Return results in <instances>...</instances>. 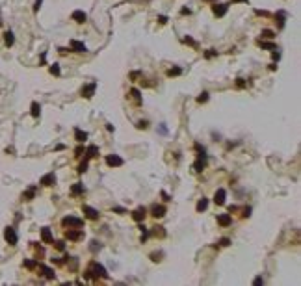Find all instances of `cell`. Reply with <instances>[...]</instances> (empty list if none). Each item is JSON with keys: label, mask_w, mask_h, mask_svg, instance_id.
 I'll use <instances>...</instances> for the list:
<instances>
[{"label": "cell", "mask_w": 301, "mask_h": 286, "mask_svg": "<svg viewBox=\"0 0 301 286\" xmlns=\"http://www.w3.org/2000/svg\"><path fill=\"white\" fill-rule=\"evenodd\" d=\"M91 277H100V279H108V273L106 269L100 266L99 262H91L89 269L86 271V279H91Z\"/></svg>", "instance_id": "1"}, {"label": "cell", "mask_w": 301, "mask_h": 286, "mask_svg": "<svg viewBox=\"0 0 301 286\" xmlns=\"http://www.w3.org/2000/svg\"><path fill=\"white\" fill-rule=\"evenodd\" d=\"M62 225L63 227H74V229H80L84 225V221L80 217H74V216H67L62 219Z\"/></svg>", "instance_id": "2"}, {"label": "cell", "mask_w": 301, "mask_h": 286, "mask_svg": "<svg viewBox=\"0 0 301 286\" xmlns=\"http://www.w3.org/2000/svg\"><path fill=\"white\" fill-rule=\"evenodd\" d=\"M4 238H6V242L9 245H15L17 243V232H15V229H11V227L4 229Z\"/></svg>", "instance_id": "3"}, {"label": "cell", "mask_w": 301, "mask_h": 286, "mask_svg": "<svg viewBox=\"0 0 301 286\" xmlns=\"http://www.w3.org/2000/svg\"><path fill=\"white\" fill-rule=\"evenodd\" d=\"M145 216H147V208H145V206H138L136 210L132 212V217H134V221H138V223L143 221Z\"/></svg>", "instance_id": "4"}, {"label": "cell", "mask_w": 301, "mask_h": 286, "mask_svg": "<svg viewBox=\"0 0 301 286\" xmlns=\"http://www.w3.org/2000/svg\"><path fill=\"white\" fill-rule=\"evenodd\" d=\"M106 163L112 167H119V165H123V158L117 156V154H108L106 156Z\"/></svg>", "instance_id": "5"}, {"label": "cell", "mask_w": 301, "mask_h": 286, "mask_svg": "<svg viewBox=\"0 0 301 286\" xmlns=\"http://www.w3.org/2000/svg\"><path fill=\"white\" fill-rule=\"evenodd\" d=\"M41 184L43 186H54L56 184V175L54 173H47L45 177H41Z\"/></svg>", "instance_id": "6"}, {"label": "cell", "mask_w": 301, "mask_h": 286, "mask_svg": "<svg viewBox=\"0 0 301 286\" xmlns=\"http://www.w3.org/2000/svg\"><path fill=\"white\" fill-rule=\"evenodd\" d=\"M71 48H73L74 52H86V50H88V47H86L82 41H76V39L71 41Z\"/></svg>", "instance_id": "7"}, {"label": "cell", "mask_w": 301, "mask_h": 286, "mask_svg": "<svg viewBox=\"0 0 301 286\" xmlns=\"http://www.w3.org/2000/svg\"><path fill=\"white\" fill-rule=\"evenodd\" d=\"M41 240L45 243H52L54 240H52V232H50V229L48 227H43L41 229Z\"/></svg>", "instance_id": "8"}, {"label": "cell", "mask_w": 301, "mask_h": 286, "mask_svg": "<svg viewBox=\"0 0 301 286\" xmlns=\"http://www.w3.org/2000/svg\"><path fill=\"white\" fill-rule=\"evenodd\" d=\"M82 210H84L88 219H99V210H95V208H91V206H84Z\"/></svg>", "instance_id": "9"}, {"label": "cell", "mask_w": 301, "mask_h": 286, "mask_svg": "<svg viewBox=\"0 0 301 286\" xmlns=\"http://www.w3.org/2000/svg\"><path fill=\"white\" fill-rule=\"evenodd\" d=\"M214 203L219 204V206H221V204H225V190H223V188H219V190L216 191V195H214Z\"/></svg>", "instance_id": "10"}, {"label": "cell", "mask_w": 301, "mask_h": 286, "mask_svg": "<svg viewBox=\"0 0 301 286\" xmlns=\"http://www.w3.org/2000/svg\"><path fill=\"white\" fill-rule=\"evenodd\" d=\"M95 89H97V84H89V86H86V88L82 89V97H86V99H91V97L95 95Z\"/></svg>", "instance_id": "11"}, {"label": "cell", "mask_w": 301, "mask_h": 286, "mask_svg": "<svg viewBox=\"0 0 301 286\" xmlns=\"http://www.w3.org/2000/svg\"><path fill=\"white\" fill-rule=\"evenodd\" d=\"M151 212H152V216H154V217H164L166 216V206H162V204L158 206V204H154V206L151 208Z\"/></svg>", "instance_id": "12"}, {"label": "cell", "mask_w": 301, "mask_h": 286, "mask_svg": "<svg viewBox=\"0 0 301 286\" xmlns=\"http://www.w3.org/2000/svg\"><path fill=\"white\" fill-rule=\"evenodd\" d=\"M86 19H88V15H86L84 11H80V9H76V11H73V20H76V22H86Z\"/></svg>", "instance_id": "13"}, {"label": "cell", "mask_w": 301, "mask_h": 286, "mask_svg": "<svg viewBox=\"0 0 301 286\" xmlns=\"http://www.w3.org/2000/svg\"><path fill=\"white\" fill-rule=\"evenodd\" d=\"M231 221H232V219H231V216H229V214H221V216H218V223L221 225V227H229V225H231Z\"/></svg>", "instance_id": "14"}, {"label": "cell", "mask_w": 301, "mask_h": 286, "mask_svg": "<svg viewBox=\"0 0 301 286\" xmlns=\"http://www.w3.org/2000/svg\"><path fill=\"white\" fill-rule=\"evenodd\" d=\"M227 4H219V6H218V4H216V6H214L212 9H214V13H216L218 15V17H223V15H225L227 13Z\"/></svg>", "instance_id": "15"}, {"label": "cell", "mask_w": 301, "mask_h": 286, "mask_svg": "<svg viewBox=\"0 0 301 286\" xmlns=\"http://www.w3.org/2000/svg\"><path fill=\"white\" fill-rule=\"evenodd\" d=\"M39 269H41V271H43V275H45V277H47V279H54L56 277V273H54V269L52 268H48V266H39Z\"/></svg>", "instance_id": "16"}, {"label": "cell", "mask_w": 301, "mask_h": 286, "mask_svg": "<svg viewBox=\"0 0 301 286\" xmlns=\"http://www.w3.org/2000/svg\"><path fill=\"white\" fill-rule=\"evenodd\" d=\"M82 236H84L82 231H67L65 232V238H69V240H80Z\"/></svg>", "instance_id": "17"}, {"label": "cell", "mask_w": 301, "mask_h": 286, "mask_svg": "<svg viewBox=\"0 0 301 286\" xmlns=\"http://www.w3.org/2000/svg\"><path fill=\"white\" fill-rule=\"evenodd\" d=\"M74 137H76V141H86L88 139V132H82L80 128H74Z\"/></svg>", "instance_id": "18"}, {"label": "cell", "mask_w": 301, "mask_h": 286, "mask_svg": "<svg viewBox=\"0 0 301 286\" xmlns=\"http://www.w3.org/2000/svg\"><path fill=\"white\" fill-rule=\"evenodd\" d=\"M205 165H206V162H205V158L201 156V160H197L195 163H193V169H195L197 173H201L203 169H205Z\"/></svg>", "instance_id": "19"}, {"label": "cell", "mask_w": 301, "mask_h": 286, "mask_svg": "<svg viewBox=\"0 0 301 286\" xmlns=\"http://www.w3.org/2000/svg\"><path fill=\"white\" fill-rule=\"evenodd\" d=\"M206 208H208V199H205V197H203V199H201V201H199V203H197V206H195V210H197V212H203V210H206Z\"/></svg>", "instance_id": "20"}, {"label": "cell", "mask_w": 301, "mask_h": 286, "mask_svg": "<svg viewBox=\"0 0 301 286\" xmlns=\"http://www.w3.org/2000/svg\"><path fill=\"white\" fill-rule=\"evenodd\" d=\"M71 193H73V195H80V193H84V184H73Z\"/></svg>", "instance_id": "21"}, {"label": "cell", "mask_w": 301, "mask_h": 286, "mask_svg": "<svg viewBox=\"0 0 301 286\" xmlns=\"http://www.w3.org/2000/svg\"><path fill=\"white\" fill-rule=\"evenodd\" d=\"M97 152H99V147H97V145H89L88 151H86V156H88V158H93V156H97Z\"/></svg>", "instance_id": "22"}, {"label": "cell", "mask_w": 301, "mask_h": 286, "mask_svg": "<svg viewBox=\"0 0 301 286\" xmlns=\"http://www.w3.org/2000/svg\"><path fill=\"white\" fill-rule=\"evenodd\" d=\"M34 195H35V188L32 186V188H28V190L24 191V195H22V199H24V201H30V199H34Z\"/></svg>", "instance_id": "23"}, {"label": "cell", "mask_w": 301, "mask_h": 286, "mask_svg": "<svg viewBox=\"0 0 301 286\" xmlns=\"http://www.w3.org/2000/svg\"><path fill=\"white\" fill-rule=\"evenodd\" d=\"M284 17H286V13H284V11H279L277 15H275V19H277V22H279V28L284 26Z\"/></svg>", "instance_id": "24"}, {"label": "cell", "mask_w": 301, "mask_h": 286, "mask_svg": "<svg viewBox=\"0 0 301 286\" xmlns=\"http://www.w3.org/2000/svg\"><path fill=\"white\" fill-rule=\"evenodd\" d=\"M130 95L134 97V100L138 102V104H141V93H140V89H136V88L130 89Z\"/></svg>", "instance_id": "25"}, {"label": "cell", "mask_w": 301, "mask_h": 286, "mask_svg": "<svg viewBox=\"0 0 301 286\" xmlns=\"http://www.w3.org/2000/svg\"><path fill=\"white\" fill-rule=\"evenodd\" d=\"M4 39H6V45H8V47H11V45H13V41H15V37H13V32H6V34H4Z\"/></svg>", "instance_id": "26"}, {"label": "cell", "mask_w": 301, "mask_h": 286, "mask_svg": "<svg viewBox=\"0 0 301 286\" xmlns=\"http://www.w3.org/2000/svg\"><path fill=\"white\" fill-rule=\"evenodd\" d=\"M39 114H41V106H39L37 102H32V115L39 117Z\"/></svg>", "instance_id": "27"}, {"label": "cell", "mask_w": 301, "mask_h": 286, "mask_svg": "<svg viewBox=\"0 0 301 286\" xmlns=\"http://www.w3.org/2000/svg\"><path fill=\"white\" fill-rule=\"evenodd\" d=\"M260 35H262L264 39H273L275 37V34L272 32V30H262V34H260Z\"/></svg>", "instance_id": "28"}, {"label": "cell", "mask_w": 301, "mask_h": 286, "mask_svg": "<svg viewBox=\"0 0 301 286\" xmlns=\"http://www.w3.org/2000/svg\"><path fill=\"white\" fill-rule=\"evenodd\" d=\"M206 100H208V93H206V91H203V93L197 97V102H199V104H203V102H206Z\"/></svg>", "instance_id": "29"}, {"label": "cell", "mask_w": 301, "mask_h": 286, "mask_svg": "<svg viewBox=\"0 0 301 286\" xmlns=\"http://www.w3.org/2000/svg\"><path fill=\"white\" fill-rule=\"evenodd\" d=\"M180 73H182V71L178 69V67H173V69L167 71V76H177V74H180Z\"/></svg>", "instance_id": "30"}, {"label": "cell", "mask_w": 301, "mask_h": 286, "mask_svg": "<svg viewBox=\"0 0 301 286\" xmlns=\"http://www.w3.org/2000/svg\"><path fill=\"white\" fill-rule=\"evenodd\" d=\"M50 73H52V74H56V76H58V74H60V65H58V63H54V65H50Z\"/></svg>", "instance_id": "31"}, {"label": "cell", "mask_w": 301, "mask_h": 286, "mask_svg": "<svg viewBox=\"0 0 301 286\" xmlns=\"http://www.w3.org/2000/svg\"><path fill=\"white\" fill-rule=\"evenodd\" d=\"M54 245H56V249H58V251H63V249H65V242H62V240L54 242Z\"/></svg>", "instance_id": "32"}, {"label": "cell", "mask_w": 301, "mask_h": 286, "mask_svg": "<svg viewBox=\"0 0 301 286\" xmlns=\"http://www.w3.org/2000/svg\"><path fill=\"white\" fill-rule=\"evenodd\" d=\"M24 266H26L28 269H34V268H35V266H37V264H35L34 260H24Z\"/></svg>", "instance_id": "33"}, {"label": "cell", "mask_w": 301, "mask_h": 286, "mask_svg": "<svg viewBox=\"0 0 301 286\" xmlns=\"http://www.w3.org/2000/svg\"><path fill=\"white\" fill-rule=\"evenodd\" d=\"M229 243H231V240H229V238H221V240H219V242H218L216 245H223V247H227Z\"/></svg>", "instance_id": "34"}, {"label": "cell", "mask_w": 301, "mask_h": 286, "mask_svg": "<svg viewBox=\"0 0 301 286\" xmlns=\"http://www.w3.org/2000/svg\"><path fill=\"white\" fill-rule=\"evenodd\" d=\"M86 169H88V160H84V162L78 165V171H80V173H84Z\"/></svg>", "instance_id": "35"}, {"label": "cell", "mask_w": 301, "mask_h": 286, "mask_svg": "<svg viewBox=\"0 0 301 286\" xmlns=\"http://www.w3.org/2000/svg\"><path fill=\"white\" fill-rule=\"evenodd\" d=\"M260 47H262V48H269V50H275V45L273 43H260Z\"/></svg>", "instance_id": "36"}, {"label": "cell", "mask_w": 301, "mask_h": 286, "mask_svg": "<svg viewBox=\"0 0 301 286\" xmlns=\"http://www.w3.org/2000/svg\"><path fill=\"white\" fill-rule=\"evenodd\" d=\"M43 0H35V6H34V11H39V8H41Z\"/></svg>", "instance_id": "37"}, {"label": "cell", "mask_w": 301, "mask_h": 286, "mask_svg": "<svg viewBox=\"0 0 301 286\" xmlns=\"http://www.w3.org/2000/svg\"><path fill=\"white\" fill-rule=\"evenodd\" d=\"M253 284H257V286H258V284H264V279H262V277H257V279L253 280Z\"/></svg>", "instance_id": "38"}, {"label": "cell", "mask_w": 301, "mask_h": 286, "mask_svg": "<svg viewBox=\"0 0 301 286\" xmlns=\"http://www.w3.org/2000/svg\"><path fill=\"white\" fill-rule=\"evenodd\" d=\"M205 56H206V58H214V56H216V50H208Z\"/></svg>", "instance_id": "39"}, {"label": "cell", "mask_w": 301, "mask_h": 286, "mask_svg": "<svg viewBox=\"0 0 301 286\" xmlns=\"http://www.w3.org/2000/svg\"><path fill=\"white\" fill-rule=\"evenodd\" d=\"M236 86H238V88H243V86H246V82H243V78H238Z\"/></svg>", "instance_id": "40"}, {"label": "cell", "mask_w": 301, "mask_h": 286, "mask_svg": "<svg viewBox=\"0 0 301 286\" xmlns=\"http://www.w3.org/2000/svg\"><path fill=\"white\" fill-rule=\"evenodd\" d=\"M158 20H160L162 24H166V22H167V17H166V15H160V17H158Z\"/></svg>", "instance_id": "41"}, {"label": "cell", "mask_w": 301, "mask_h": 286, "mask_svg": "<svg viewBox=\"0 0 301 286\" xmlns=\"http://www.w3.org/2000/svg\"><path fill=\"white\" fill-rule=\"evenodd\" d=\"M138 128H147V123L145 121H140V123H138Z\"/></svg>", "instance_id": "42"}, {"label": "cell", "mask_w": 301, "mask_h": 286, "mask_svg": "<svg viewBox=\"0 0 301 286\" xmlns=\"http://www.w3.org/2000/svg\"><path fill=\"white\" fill-rule=\"evenodd\" d=\"M249 216H251V208H246L243 210V217H249Z\"/></svg>", "instance_id": "43"}, {"label": "cell", "mask_w": 301, "mask_h": 286, "mask_svg": "<svg viewBox=\"0 0 301 286\" xmlns=\"http://www.w3.org/2000/svg\"><path fill=\"white\" fill-rule=\"evenodd\" d=\"M184 41H186V43H188V45H195V41H193L192 37H184Z\"/></svg>", "instance_id": "44"}, {"label": "cell", "mask_w": 301, "mask_h": 286, "mask_svg": "<svg viewBox=\"0 0 301 286\" xmlns=\"http://www.w3.org/2000/svg\"><path fill=\"white\" fill-rule=\"evenodd\" d=\"M158 257H160V254H156V253H152V254H151V258L154 260V262H158V260H160V258H158Z\"/></svg>", "instance_id": "45"}, {"label": "cell", "mask_w": 301, "mask_h": 286, "mask_svg": "<svg viewBox=\"0 0 301 286\" xmlns=\"http://www.w3.org/2000/svg\"><path fill=\"white\" fill-rule=\"evenodd\" d=\"M74 152H76V156H80V154H82V152H84V149H82V147H78V149H76Z\"/></svg>", "instance_id": "46"}, {"label": "cell", "mask_w": 301, "mask_h": 286, "mask_svg": "<svg viewBox=\"0 0 301 286\" xmlns=\"http://www.w3.org/2000/svg\"><path fill=\"white\" fill-rule=\"evenodd\" d=\"M162 197H164V199H166V201H171V197H169V195H167V193H166V191H162Z\"/></svg>", "instance_id": "47"}, {"label": "cell", "mask_w": 301, "mask_h": 286, "mask_svg": "<svg viewBox=\"0 0 301 286\" xmlns=\"http://www.w3.org/2000/svg\"><path fill=\"white\" fill-rule=\"evenodd\" d=\"M180 13H182V15H190V9H188V8H184V9H182Z\"/></svg>", "instance_id": "48"}, {"label": "cell", "mask_w": 301, "mask_h": 286, "mask_svg": "<svg viewBox=\"0 0 301 286\" xmlns=\"http://www.w3.org/2000/svg\"><path fill=\"white\" fill-rule=\"evenodd\" d=\"M232 2H247V0H232Z\"/></svg>", "instance_id": "49"}]
</instances>
